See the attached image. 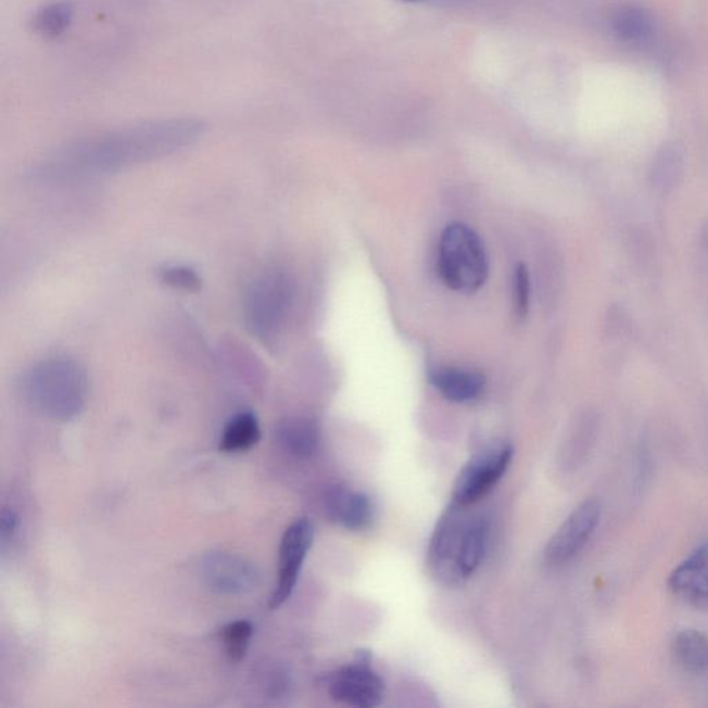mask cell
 I'll use <instances>...</instances> for the list:
<instances>
[{
  "instance_id": "cell-1",
  "label": "cell",
  "mask_w": 708,
  "mask_h": 708,
  "mask_svg": "<svg viewBox=\"0 0 708 708\" xmlns=\"http://www.w3.org/2000/svg\"><path fill=\"white\" fill-rule=\"evenodd\" d=\"M204 134L194 118L153 121L69 146L50 162V174L80 176L108 174L169 155L193 144Z\"/></svg>"
},
{
  "instance_id": "cell-2",
  "label": "cell",
  "mask_w": 708,
  "mask_h": 708,
  "mask_svg": "<svg viewBox=\"0 0 708 708\" xmlns=\"http://www.w3.org/2000/svg\"><path fill=\"white\" fill-rule=\"evenodd\" d=\"M488 538V522L453 503L439 519L429 543V573L446 586L463 584L482 564Z\"/></svg>"
},
{
  "instance_id": "cell-3",
  "label": "cell",
  "mask_w": 708,
  "mask_h": 708,
  "mask_svg": "<svg viewBox=\"0 0 708 708\" xmlns=\"http://www.w3.org/2000/svg\"><path fill=\"white\" fill-rule=\"evenodd\" d=\"M25 397L42 416L67 422L78 417L88 397V378L68 358H48L25 374Z\"/></svg>"
},
{
  "instance_id": "cell-4",
  "label": "cell",
  "mask_w": 708,
  "mask_h": 708,
  "mask_svg": "<svg viewBox=\"0 0 708 708\" xmlns=\"http://www.w3.org/2000/svg\"><path fill=\"white\" fill-rule=\"evenodd\" d=\"M438 269L450 290L478 292L489 277L488 254L478 232L464 224L447 226L440 237Z\"/></svg>"
},
{
  "instance_id": "cell-5",
  "label": "cell",
  "mask_w": 708,
  "mask_h": 708,
  "mask_svg": "<svg viewBox=\"0 0 708 708\" xmlns=\"http://www.w3.org/2000/svg\"><path fill=\"white\" fill-rule=\"evenodd\" d=\"M292 286L286 273H260L246 288L244 315L248 328L260 339L275 338L290 313Z\"/></svg>"
},
{
  "instance_id": "cell-6",
  "label": "cell",
  "mask_w": 708,
  "mask_h": 708,
  "mask_svg": "<svg viewBox=\"0 0 708 708\" xmlns=\"http://www.w3.org/2000/svg\"><path fill=\"white\" fill-rule=\"evenodd\" d=\"M513 458L514 447L501 443L470 459L455 479L453 503L467 508L477 504L504 477Z\"/></svg>"
},
{
  "instance_id": "cell-7",
  "label": "cell",
  "mask_w": 708,
  "mask_h": 708,
  "mask_svg": "<svg viewBox=\"0 0 708 708\" xmlns=\"http://www.w3.org/2000/svg\"><path fill=\"white\" fill-rule=\"evenodd\" d=\"M328 692L333 700L354 708H376L385 695L382 678L374 671L371 655L358 652L356 660L328 678Z\"/></svg>"
},
{
  "instance_id": "cell-8",
  "label": "cell",
  "mask_w": 708,
  "mask_h": 708,
  "mask_svg": "<svg viewBox=\"0 0 708 708\" xmlns=\"http://www.w3.org/2000/svg\"><path fill=\"white\" fill-rule=\"evenodd\" d=\"M315 539V529L308 519H298L282 535L280 559H278V581L271 595L270 608L285 605L295 590L303 562Z\"/></svg>"
},
{
  "instance_id": "cell-9",
  "label": "cell",
  "mask_w": 708,
  "mask_h": 708,
  "mask_svg": "<svg viewBox=\"0 0 708 708\" xmlns=\"http://www.w3.org/2000/svg\"><path fill=\"white\" fill-rule=\"evenodd\" d=\"M602 508L599 501L586 500L569 515L545 548V560L551 566L568 564L593 538L598 528Z\"/></svg>"
},
{
  "instance_id": "cell-10",
  "label": "cell",
  "mask_w": 708,
  "mask_h": 708,
  "mask_svg": "<svg viewBox=\"0 0 708 708\" xmlns=\"http://www.w3.org/2000/svg\"><path fill=\"white\" fill-rule=\"evenodd\" d=\"M202 579L212 591L222 595L250 593L260 584V573L254 565L239 555L214 553L206 555L200 565Z\"/></svg>"
},
{
  "instance_id": "cell-11",
  "label": "cell",
  "mask_w": 708,
  "mask_h": 708,
  "mask_svg": "<svg viewBox=\"0 0 708 708\" xmlns=\"http://www.w3.org/2000/svg\"><path fill=\"white\" fill-rule=\"evenodd\" d=\"M326 510L332 522L349 531L370 528L374 520L372 501L366 493L337 485L326 495Z\"/></svg>"
},
{
  "instance_id": "cell-12",
  "label": "cell",
  "mask_w": 708,
  "mask_h": 708,
  "mask_svg": "<svg viewBox=\"0 0 708 708\" xmlns=\"http://www.w3.org/2000/svg\"><path fill=\"white\" fill-rule=\"evenodd\" d=\"M672 593L693 604L708 600V539L677 566L669 580Z\"/></svg>"
},
{
  "instance_id": "cell-13",
  "label": "cell",
  "mask_w": 708,
  "mask_h": 708,
  "mask_svg": "<svg viewBox=\"0 0 708 708\" xmlns=\"http://www.w3.org/2000/svg\"><path fill=\"white\" fill-rule=\"evenodd\" d=\"M429 381L446 401L459 404L478 401L485 388L483 374L459 367L437 368Z\"/></svg>"
},
{
  "instance_id": "cell-14",
  "label": "cell",
  "mask_w": 708,
  "mask_h": 708,
  "mask_svg": "<svg viewBox=\"0 0 708 708\" xmlns=\"http://www.w3.org/2000/svg\"><path fill=\"white\" fill-rule=\"evenodd\" d=\"M276 440L291 457L307 459L317 453L320 433L311 419L293 417L278 423Z\"/></svg>"
},
{
  "instance_id": "cell-15",
  "label": "cell",
  "mask_w": 708,
  "mask_h": 708,
  "mask_svg": "<svg viewBox=\"0 0 708 708\" xmlns=\"http://www.w3.org/2000/svg\"><path fill=\"white\" fill-rule=\"evenodd\" d=\"M610 25L616 37L629 45L649 42L655 34V22L650 13L631 4L617 9Z\"/></svg>"
},
{
  "instance_id": "cell-16",
  "label": "cell",
  "mask_w": 708,
  "mask_h": 708,
  "mask_svg": "<svg viewBox=\"0 0 708 708\" xmlns=\"http://www.w3.org/2000/svg\"><path fill=\"white\" fill-rule=\"evenodd\" d=\"M678 665L686 671L705 672L708 670V639L703 632L685 630L675 636L672 644Z\"/></svg>"
},
{
  "instance_id": "cell-17",
  "label": "cell",
  "mask_w": 708,
  "mask_h": 708,
  "mask_svg": "<svg viewBox=\"0 0 708 708\" xmlns=\"http://www.w3.org/2000/svg\"><path fill=\"white\" fill-rule=\"evenodd\" d=\"M261 440V428L252 413H242L226 425L220 440V452L242 453L256 446Z\"/></svg>"
},
{
  "instance_id": "cell-18",
  "label": "cell",
  "mask_w": 708,
  "mask_h": 708,
  "mask_svg": "<svg viewBox=\"0 0 708 708\" xmlns=\"http://www.w3.org/2000/svg\"><path fill=\"white\" fill-rule=\"evenodd\" d=\"M684 155L677 146L662 147L652 166V181L660 191H670L684 176Z\"/></svg>"
},
{
  "instance_id": "cell-19",
  "label": "cell",
  "mask_w": 708,
  "mask_h": 708,
  "mask_svg": "<svg viewBox=\"0 0 708 708\" xmlns=\"http://www.w3.org/2000/svg\"><path fill=\"white\" fill-rule=\"evenodd\" d=\"M71 17L73 13L65 4H50L35 14L33 28L43 37H58L67 29Z\"/></svg>"
},
{
  "instance_id": "cell-20",
  "label": "cell",
  "mask_w": 708,
  "mask_h": 708,
  "mask_svg": "<svg viewBox=\"0 0 708 708\" xmlns=\"http://www.w3.org/2000/svg\"><path fill=\"white\" fill-rule=\"evenodd\" d=\"M254 627L246 620L232 621L222 631V641L225 644L226 655L235 662H239L246 656L250 647Z\"/></svg>"
},
{
  "instance_id": "cell-21",
  "label": "cell",
  "mask_w": 708,
  "mask_h": 708,
  "mask_svg": "<svg viewBox=\"0 0 708 708\" xmlns=\"http://www.w3.org/2000/svg\"><path fill=\"white\" fill-rule=\"evenodd\" d=\"M530 305V276L528 267L519 265L514 273V307L519 317L528 315Z\"/></svg>"
},
{
  "instance_id": "cell-22",
  "label": "cell",
  "mask_w": 708,
  "mask_h": 708,
  "mask_svg": "<svg viewBox=\"0 0 708 708\" xmlns=\"http://www.w3.org/2000/svg\"><path fill=\"white\" fill-rule=\"evenodd\" d=\"M162 281L179 290L195 291L200 287V278L191 269L187 267H169L162 273Z\"/></svg>"
},
{
  "instance_id": "cell-23",
  "label": "cell",
  "mask_w": 708,
  "mask_h": 708,
  "mask_svg": "<svg viewBox=\"0 0 708 708\" xmlns=\"http://www.w3.org/2000/svg\"><path fill=\"white\" fill-rule=\"evenodd\" d=\"M17 528V516L16 514L13 513V510H4L2 514V526H0V530H2V539L7 540L14 533V530Z\"/></svg>"
},
{
  "instance_id": "cell-24",
  "label": "cell",
  "mask_w": 708,
  "mask_h": 708,
  "mask_svg": "<svg viewBox=\"0 0 708 708\" xmlns=\"http://www.w3.org/2000/svg\"><path fill=\"white\" fill-rule=\"evenodd\" d=\"M407 2L452 3V2H462V0H407Z\"/></svg>"
}]
</instances>
